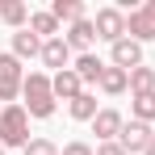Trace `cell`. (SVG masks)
<instances>
[{
	"mask_svg": "<svg viewBox=\"0 0 155 155\" xmlns=\"http://www.w3.org/2000/svg\"><path fill=\"white\" fill-rule=\"evenodd\" d=\"M25 155H59V147H54L51 138H29V147H25Z\"/></svg>",
	"mask_w": 155,
	"mask_h": 155,
	"instance_id": "44dd1931",
	"label": "cell"
},
{
	"mask_svg": "<svg viewBox=\"0 0 155 155\" xmlns=\"http://www.w3.org/2000/svg\"><path fill=\"white\" fill-rule=\"evenodd\" d=\"M143 13H147V17L155 21V0H143Z\"/></svg>",
	"mask_w": 155,
	"mask_h": 155,
	"instance_id": "cb8c5ba5",
	"label": "cell"
},
{
	"mask_svg": "<svg viewBox=\"0 0 155 155\" xmlns=\"http://www.w3.org/2000/svg\"><path fill=\"white\" fill-rule=\"evenodd\" d=\"M63 42H67L71 51H80V54H92V42H97V25L84 17V21H76V25H67Z\"/></svg>",
	"mask_w": 155,
	"mask_h": 155,
	"instance_id": "9c48e42d",
	"label": "cell"
},
{
	"mask_svg": "<svg viewBox=\"0 0 155 155\" xmlns=\"http://www.w3.org/2000/svg\"><path fill=\"white\" fill-rule=\"evenodd\" d=\"M130 92H134V97L155 92V67H134V71H130Z\"/></svg>",
	"mask_w": 155,
	"mask_h": 155,
	"instance_id": "d6986e66",
	"label": "cell"
},
{
	"mask_svg": "<svg viewBox=\"0 0 155 155\" xmlns=\"http://www.w3.org/2000/svg\"><path fill=\"white\" fill-rule=\"evenodd\" d=\"M59 155H97V151H92L88 143H80V138H76V143H67V147H63Z\"/></svg>",
	"mask_w": 155,
	"mask_h": 155,
	"instance_id": "7402d4cb",
	"label": "cell"
},
{
	"mask_svg": "<svg viewBox=\"0 0 155 155\" xmlns=\"http://www.w3.org/2000/svg\"><path fill=\"white\" fill-rule=\"evenodd\" d=\"M0 21L13 25V29H21V25L29 21V8L21 4V0H0Z\"/></svg>",
	"mask_w": 155,
	"mask_h": 155,
	"instance_id": "2e32d148",
	"label": "cell"
},
{
	"mask_svg": "<svg viewBox=\"0 0 155 155\" xmlns=\"http://www.w3.org/2000/svg\"><path fill=\"white\" fill-rule=\"evenodd\" d=\"M151 138H155V130L147 126V122H126L122 134H117V143H122L130 155H143L147 147H151Z\"/></svg>",
	"mask_w": 155,
	"mask_h": 155,
	"instance_id": "5b68a950",
	"label": "cell"
},
{
	"mask_svg": "<svg viewBox=\"0 0 155 155\" xmlns=\"http://www.w3.org/2000/svg\"><path fill=\"white\" fill-rule=\"evenodd\" d=\"M29 34H38L42 42L59 38V21H54V13H51V8H46V13H29Z\"/></svg>",
	"mask_w": 155,
	"mask_h": 155,
	"instance_id": "5bb4252c",
	"label": "cell"
},
{
	"mask_svg": "<svg viewBox=\"0 0 155 155\" xmlns=\"http://www.w3.org/2000/svg\"><path fill=\"white\" fill-rule=\"evenodd\" d=\"M42 63H46L51 71H67V67H71V46L63 42V34L51 38V42H42Z\"/></svg>",
	"mask_w": 155,
	"mask_h": 155,
	"instance_id": "8fae6325",
	"label": "cell"
},
{
	"mask_svg": "<svg viewBox=\"0 0 155 155\" xmlns=\"http://www.w3.org/2000/svg\"><path fill=\"white\" fill-rule=\"evenodd\" d=\"M67 109H71V117H76V122H92V117L101 113V109H97V97H92L88 88H84V92H80V97L67 105Z\"/></svg>",
	"mask_w": 155,
	"mask_h": 155,
	"instance_id": "ac0fdd59",
	"label": "cell"
},
{
	"mask_svg": "<svg viewBox=\"0 0 155 155\" xmlns=\"http://www.w3.org/2000/svg\"><path fill=\"white\" fill-rule=\"evenodd\" d=\"M51 92H54V101H67V105H71L80 92H84V80H80L71 67H67V71H54V76H51Z\"/></svg>",
	"mask_w": 155,
	"mask_h": 155,
	"instance_id": "ba28073f",
	"label": "cell"
},
{
	"mask_svg": "<svg viewBox=\"0 0 155 155\" xmlns=\"http://www.w3.org/2000/svg\"><path fill=\"white\" fill-rule=\"evenodd\" d=\"M109 63L122 67V71H134V67H143V46H138L134 38H122V42L109 46Z\"/></svg>",
	"mask_w": 155,
	"mask_h": 155,
	"instance_id": "8992f818",
	"label": "cell"
},
{
	"mask_svg": "<svg viewBox=\"0 0 155 155\" xmlns=\"http://www.w3.org/2000/svg\"><path fill=\"white\" fill-rule=\"evenodd\" d=\"M126 126V117L117 113V109H101L97 117H92V134L101 138V143H117V134Z\"/></svg>",
	"mask_w": 155,
	"mask_h": 155,
	"instance_id": "52a82bcc",
	"label": "cell"
},
{
	"mask_svg": "<svg viewBox=\"0 0 155 155\" xmlns=\"http://www.w3.org/2000/svg\"><path fill=\"white\" fill-rule=\"evenodd\" d=\"M13 54H17V59H34V54L42 59V38L29 34V29H17V34H13Z\"/></svg>",
	"mask_w": 155,
	"mask_h": 155,
	"instance_id": "4fadbf2b",
	"label": "cell"
},
{
	"mask_svg": "<svg viewBox=\"0 0 155 155\" xmlns=\"http://www.w3.org/2000/svg\"><path fill=\"white\" fill-rule=\"evenodd\" d=\"M143 155H155V138H151V147H147V151H143Z\"/></svg>",
	"mask_w": 155,
	"mask_h": 155,
	"instance_id": "d4e9b609",
	"label": "cell"
},
{
	"mask_svg": "<svg viewBox=\"0 0 155 155\" xmlns=\"http://www.w3.org/2000/svg\"><path fill=\"white\" fill-rule=\"evenodd\" d=\"M126 38H134L138 46H143V42H155V21L143 13V4L126 13Z\"/></svg>",
	"mask_w": 155,
	"mask_h": 155,
	"instance_id": "30bf717a",
	"label": "cell"
},
{
	"mask_svg": "<svg viewBox=\"0 0 155 155\" xmlns=\"http://www.w3.org/2000/svg\"><path fill=\"white\" fill-rule=\"evenodd\" d=\"M0 143L4 147H29V113L25 105H4L0 109Z\"/></svg>",
	"mask_w": 155,
	"mask_h": 155,
	"instance_id": "7a4b0ae2",
	"label": "cell"
},
{
	"mask_svg": "<svg viewBox=\"0 0 155 155\" xmlns=\"http://www.w3.org/2000/svg\"><path fill=\"white\" fill-rule=\"evenodd\" d=\"M130 113H134V122H155V92H143V97H134L130 101Z\"/></svg>",
	"mask_w": 155,
	"mask_h": 155,
	"instance_id": "ffe728a7",
	"label": "cell"
},
{
	"mask_svg": "<svg viewBox=\"0 0 155 155\" xmlns=\"http://www.w3.org/2000/svg\"><path fill=\"white\" fill-rule=\"evenodd\" d=\"M21 97H25L29 117H51L54 113V92H51V76L46 71H29L25 84H21Z\"/></svg>",
	"mask_w": 155,
	"mask_h": 155,
	"instance_id": "6da1fadb",
	"label": "cell"
},
{
	"mask_svg": "<svg viewBox=\"0 0 155 155\" xmlns=\"http://www.w3.org/2000/svg\"><path fill=\"white\" fill-rule=\"evenodd\" d=\"M105 67H109V63H105V59H97V54H80L76 63H71V71H76L84 84H101Z\"/></svg>",
	"mask_w": 155,
	"mask_h": 155,
	"instance_id": "7c38bea8",
	"label": "cell"
},
{
	"mask_svg": "<svg viewBox=\"0 0 155 155\" xmlns=\"http://www.w3.org/2000/svg\"><path fill=\"white\" fill-rule=\"evenodd\" d=\"M51 13H54V21H67V25H76V21H84V17H88L80 0H54Z\"/></svg>",
	"mask_w": 155,
	"mask_h": 155,
	"instance_id": "e0dca14e",
	"label": "cell"
},
{
	"mask_svg": "<svg viewBox=\"0 0 155 155\" xmlns=\"http://www.w3.org/2000/svg\"><path fill=\"white\" fill-rule=\"evenodd\" d=\"M97 155H130V151L122 147V143H101V147H97Z\"/></svg>",
	"mask_w": 155,
	"mask_h": 155,
	"instance_id": "603a6c76",
	"label": "cell"
},
{
	"mask_svg": "<svg viewBox=\"0 0 155 155\" xmlns=\"http://www.w3.org/2000/svg\"><path fill=\"white\" fill-rule=\"evenodd\" d=\"M97 88H101V92H109V97H117V92H126V88H130V71H122V67H113V63H109Z\"/></svg>",
	"mask_w": 155,
	"mask_h": 155,
	"instance_id": "9a60e30c",
	"label": "cell"
},
{
	"mask_svg": "<svg viewBox=\"0 0 155 155\" xmlns=\"http://www.w3.org/2000/svg\"><path fill=\"white\" fill-rule=\"evenodd\" d=\"M0 155H4V143H0Z\"/></svg>",
	"mask_w": 155,
	"mask_h": 155,
	"instance_id": "484cf974",
	"label": "cell"
},
{
	"mask_svg": "<svg viewBox=\"0 0 155 155\" xmlns=\"http://www.w3.org/2000/svg\"><path fill=\"white\" fill-rule=\"evenodd\" d=\"M92 25H97V38L113 46V42H122V38H126V13H122L117 4H109V8H97Z\"/></svg>",
	"mask_w": 155,
	"mask_h": 155,
	"instance_id": "277c9868",
	"label": "cell"
},
{
	"mask_svg": "<svg viewBox=\"0 0 155 155\" xmlns=\"http://www.w3.org/2000/svg\"><path fill=\"white\" fill-rule=\"evenodd\" d=\"M21 84H25V67H21V59H17L13 51L0 54V101H4V105H17Z\"/></svg>",
	"mask_w": 155,
	"mask_h": 155,
	"instance_id": "3957f363",
	"label": "cell"
}]
</instances>
